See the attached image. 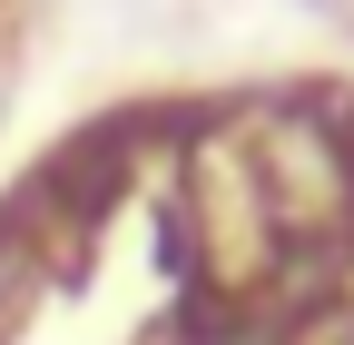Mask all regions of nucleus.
Segmentation results:
<instances>
[{
	"instance_id": "nucleus-1",
	"label": "nucleus",
	"mask_w": 354,
	"mask_h": 345,
	"mask_svg": "<svg viewBox=\"0 0 354 345\" xmlns=\"http://www.w3.org/2000/svg\"><path fill=\"white\" fill-rule=\"evenodd\" d=\"M315 10H325V0H315Z\"/></svg>"
}]
</instances>
